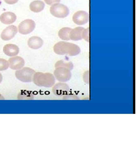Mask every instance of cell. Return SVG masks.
<instances>
[{
  "mask_svg": "<svg viewBox=\"0 0 137 155\" xmlns=\"http://www.w3.org/2000/svg\"><path fill=\"white\" fill-rule=\"evenodd\" d=\"M54 51L59 55L67 54L70 56L78 55L80 52V47L77 45L63 41L56 44L54 47Z\"/></svg>",
  "mask_w": 137,
  "mask_h": 155,
  "instance_id": "cell-1",
  "label": "cell"
},
{
  "mask_svg": "<svg viewBox=\"0 0 137 155\" xmlns=\"http://www.w3.org/2000/svg\"><path fill=\"white\" fill-rule=\"evenodd\" d=\"M33 81L38 87L50 88L55 84V78L54 75L50 73L38 72L35 73Z\"/></svg>",
  "mask_w": 137,
  "mask_h": 155,
  "instance_id": "cell-2",
  "label": "cell"
},
{
  "mask_svg": "<svg viewBox=\"0 0 137 155\" xmlns=\"http://www.w3.org/2000/svg\"><path fill=\"white\" fill-rule=\"evenodd\" d=\"M35 71L28 67H25L15 71L17 78L23 82H31L33 81Z\"/></svg>",
  "mask_w": 137,
  "mask_h": 155,
  "instance_id": "cell-3",
  "label": "cell"
},
{
  "mask_svg": "<svg viewBox=\"0 0 137 155\" xmlns=\"http://www.w3.org/2000/svg\"><path fill=\"white\" fill-rule=\"evenodd\" d=\"M50 13L54 16L58 18H66L69 13V10L65 5L60 3L53 4L50 8Z\"/></svg>",
  "mask_w": 137,
  "mask_h": 155,
  "instance_id": "cell-4",
  "label": "cell"
},
{
  "mask_svg": "<svg viewBox=\"0 0 137 155\" xmlns=\"http://www.w3.org/2000/svg\"><path fill=\"white\" fill-rule=\"evenodd\" d=\"M54 75L56 79L61 82H66L70 79L72 74L70 70L64 67L56 68Z\"/></svg>",
  "mask_w": 137,
  "mask_h": 155,
  "instance_id": "cell-5",
  "label": "cell"
},
{
  "mask_svg": "<svg viewBox=\"0 0 137 155\" xmlns=\"http://www.w3.org/2000/svg\"><path fill=\"white\" fill-rule=\"evenodd\" d=\"M35 27V22L33 20L30 19H26L19 24V31L22 35H27L33 31Z\"/></svg>",
  "mask_w": 137,
  "mask_h": 155,
  "instance_id": "cell-6",
  "label": "cell"
},
{
  "mask_svg": "<svg viewBox=\"0 0 137 155\" xmlns=\"http://www.w3.org/2000/svg\"><path fill=\"white\" fill-rule=\"evenodd\" d=\"M89 17L87 12L83 11H79L76 12L73 17V21L79 25H83L89 21Z\"/></svg>",
  "mask_w": 137,
  "mask_h": 155,
  "instance_id": "cell-7",
  "label": "cell"
},
{
  "mask_svg": "<svg viewBox=\"0 0 137 155\" xmlns=\"http://www.w3.org/2000/svg\"><path fill=\"white\" fill-rule=\"evenodd\" d=\"M17 31V28L15 25H9L2 31L1 35V38L4 41H9L14 38Z\"/></svg>",
  "mask_w": 137,
  "mask_h": 155,
  "instance_id": "cell-8",
  "label": "cell"
},
{
  "mask_svg": "<svg viewBox=\"0 0 137 155\" xmlns=\"http://www.w3.org/2000/svg\"><path fill=\"white\" fill-rule=\"evenodd\" d=\"M69 90V86L67 84L59 82L54 85L52 88V92L55 95L62 96L66 95Z\"/></svg>",
  "mask_w": 137,
  "mask_h": 155,
  "instance_id": "cell-9",
  "label": "cell"
},
{
  "mask_svg": "<svg viewBox=\"0 0 137 155\" xmlns=\"http://www.w3.org/2000/svg\"><path fill=\"white\" fill-rule=\"evenodd\" d=\"M9 66L12 70H19L25 65V61L22 58L16 56L10 58L8 61Z\"/></svg>",
  "mask_w": 137,
  "mask_h": 155,
  "instance_id": "cell-10",
  "label": "cell"
},
{
  "mask_svg": "<svg viewBox=\"0 0 137 155\" xmlns=\"http://www.w3.org/2000/svg\"><path fill=\"white\" fill-rule=\"evenodd\" d=\"M16 19V15L13 12H5L0 16V21L3 24L7 25L15 22Z\"/></svg>",
  "mask_w": 137,
  "mask_h": 155,
  "instance_id": "cell-11",
  "label": "cell"
},
{
  "mask_svg": "<svg viewBox=\"0 0 137 155\" xmlns=\"http://www.w3.org/2000/svg\"><path fill=\"white\" fill-rule=\"evenodd\" d=\"M3 52L8 56H15L17 55L20 52V49L16 45L8 44L3 47Z\"/></svg>",
  "mask_w": 137,
  "mask_h": 155,
  "instance_id": "cell-12",
  "label": "cell"
},
{
  "mask_svg": "<svg viewBox=\"0 0 137 155\" xmlns=\"http://www.w3.org/2000/svg\"><path fill=\"white\" fill-rule=\"evenodd\" d=\"M44 42L41 38L38 36H32L28 40V45L33 49H38L42 46Z\"/></svg>",
  "mask_w": 137,
  "mask_h": 155,
  "instance_id": "cell-13",
  "label": "cell"
},
{
  "mask_svg": "<svg viewBox=\"0 0 137 155\" xmlns=\"http://www.w3.org/2000/svg\"><path fill=\"white\" fill-rule=\"evenodd\" d=\"M84 28L82 27H78L72 29L70 34V39L74 41H79L82 39L83 32Z\"/></svg>",
  "mask_w": 137,
  "mask_h": 155,
  "instance_id": "cell-14",
  "label": "cell"
},
{
  "mask_svg": "<svg viewBox=\"0 0 137 155\" xmlns=\"http://www.w3.org/2000/svg\"><path fill=\"white\" fill-rule=\"evenodd\" d=\"M45 7V4L41 1H35L31 2L30 5L31 11L34 13H39L42 12Z\"/></svg>",
  "mask_w": 137,
  "mask_h": 155,
  "instance_id": "cell-15",
  "label": "cell"
},
{
  "mask_svg": "<svg viewBox=\"0 0 137 155\" xmlns=\"http://www.w3.org/2000/svg\"><path fill=\"white\" fill-rule=\"evenodd\" d=\"M72 28H70L65 27L62 28L59 30L58 32L59 37L63 40L65 41H69L70 34Z\"/></svg>",
  "mask_w": 137,
  "mask_h": 155,
  "instance_id": "cell-16",
  "label": "cell"
},
{
  "mask_svg": "<svg viewBox=\"0 0 137 155\" xmlns=\"http://www.w3.org/2000/svg\"><path fill=\"white\" fill-rule=\"evenodd\" d=\"M55 67H64L68 68L69 70H72L73 68V64L71 62H65L63 60H59L56 63L55 65Z\"/></svg>",
  "mask_w": 137,
  "mask_h": 155,
  "instance_id": "cell-17",
  "label": "cell"
},
{
  "mask_svg": "<svg viewBox=\"0 0 137 155\" xmlns=\"http://www.w3.org/2000/svg\"><path fill=\"white\" fill-rule=\"evenodd\" d=\"M18 97L19 99H32L34 96L32 93L29 91H22L19 94Z\"/></svg>",
  "mask_w": 137,
  "mask_h": 155,
  "instance_id": "cell-18",
  "label": "cell"
},
{
  "mask_svg": "<svg viewBox=\"0 0 137 155\" xmlns=\"http://www.w3.org/2000/svg\"><path fill=\"white\" fill-rule=\"evenodd\" d=\"M9 67V64L6 59L0 58V71L7 70Z\"/></svg>",
  "mask_w": 137,
  "mask_h": 155,
  "instance_id": "cell-19",
  "label": "cell"
},
{
  "mask_svg": "<svg viewBox=\"0 0 137 155\" xmlns=\"http://www.w3.org/2000/svg\"><path fill=\"white\" fill-rule=\"evenodd\" d=\"M89 28L84 29L83 32V38L85 39V41H87L88 42H89Z\"/></svg>",
  "mask_w": 137,
  "mask_h": 155,
  "instance_id": "cell-20",
  "label": "cell"
},
{
  "mask_svg": "<svg viewBox=\"0 0 137 155\" xmlns=\"http://www.w3.org/2000/svg\"><path fill=\"white\" fill-rule=\"evenodd\" d=\"M45 3L48 5H52L54 4L59 3L61 0H44Z\"/></svg>",
  "mask_w": 137,
  "mask_h": 155,
  "instance_id": "cell-21",
  "label": "cell"
},
{
  "mask_svg": "<svg viewBox=\"0 0 137 155\" xmlns=\"http://www.w3.org/2000/svg\"><path fill=\"white\" fill-rule=\"evenodd\" d=\"M64 97L63 98V99H68L70 98H71V99H79V98L78 97L74 95H64Z\"/></svg>",
  "mask_w": 137,
  "mask_h": 155,
  "instance_id": "cell-22",
  "label": "cell"
},
{
  "mask_svg": "<svg viewBox=\"0 0 137 155\" xmlns=\"http://www.w3.org/2000/svg\"><path fill=\"white\" fill-rule=\"evenodd\" d=\"M6 3L9 5H13L16 3L19 0H4Z\"/></svg>",
  "mask_w": 137,
  "mask_h": 155,
  "instance_id": "cell-23",
  "label": "cell"
},
{
  "mask_svg": "<svg viewBox=\"0 0 137 155\" xmlns=\"http://www.w3.org/2000/svg\"><path fill=\"white\" fill-rule=\"evenodd\" d=\"M2 81H3V76H2V74L0 73V83L2 82Z\"/></svg>",
  "mask_w": 137,
  "mask_h": 155,
  "instance_id": "cell-24",
  "label": "cell"
},
{
  "mask_svg": "<svg viewBox=\"0 0 137 155\" xmlns=\"http://www.w3.org/2000/svg\"><path fill=\"white\" fill-rule=\"evenodd\" d=\"M5 98L3 97V96H2V94H0V100H4Z\"/></svg>",
  "mask_w": 137,
  "mask_h": 155,
  "instance_id": "cell-25",
  "label": "cell"
}]
</instances>
